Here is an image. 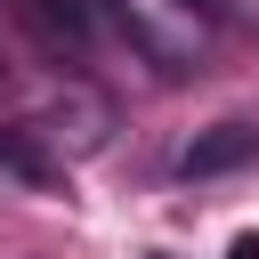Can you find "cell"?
<instances>
[{
    "mask_svg": "<svg viewBox=\"0 0 259 259\" xmlns=\"http://www.w3.org/2000/svg\"><path fill=\"white\" fill-rule=\"evenodd\" d=\"M251 154H259V130L251 121H219V130H202L178 154V178H219V170H243Z\"/></svg>",
    "mask_w": 259,
    "mask_h": 259,
    "instance_id": "obj_1",
    "label": "cell"
},
{
    "mask_svg": "<svg viewBox=\"0 0 259 259\" xmlns=\"http://www.w3.org/2000/svg\"><path fill=\"white\" fill-rule=\"evenodd\" d=\"M0 162H8L16 178H49V162H40V154H32V146H24L16 130H0Z\"/></svg>",
    "mask_w": 259,
    "mask_h": 259,
    "instance_id": "obj_2",
    "label": "cell"
},
{
    "mask_svg": "<svg viewBox=\"0 0 259 259\" xmlns=\"http://www.w3.org/2000/svg\"><path fill=\"white\" fill-rule=\"evenodd\" d=\"M170 8H178V16H194V24H219V16H227V0H170Z\"/></svg>",
    "mask_w": 259,
    "mask_h": 259,
    "instance_id": "obj_3",
    "label": "cell"
},
{
    "mask_svg": "<svg viewBox=\"0 0 259 259\" xmlns=\"http://www.w3.org/2000/svg\"><path fill=\"white\" fill-rule=\"evenodd\" d=\"M227 259H259V235H235V243H227Z\"/></svg>",
    "mask_w": 259,
    "mask_h": 259,
    "instance_id": "obj_4",
    "label": "cell"
}]
</instances>
